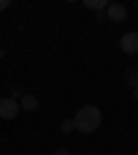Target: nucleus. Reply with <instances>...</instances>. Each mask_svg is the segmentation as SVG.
I'll return each mask as SVG.
<instances>
[{"label":"nucleus","mask_w":138,"mask_h":155,"mask_svg":"<svg viewBox=\"0 0 138 155\" xmlns=\"http://www.w3.org/2000/svg\"><path fill=\"white\" fill-rule=\"evenodd\" d=\"M72 127H75V119H64L61 122V130H72Z\"/></svg>","instance_id":"obj_7"},{"label":"nucleus","mask_w":138,"mask_h":155,"mask_svg":"<svg viewBox=\"0 0 138 155\" xmlns=\"http://www.w3.org/2000/svg\"><path fill=\"white\" fill-rule=\"evenodd\" d=\"M127 81H130V83L138 89V72H130V75H127Z\"/></svg>","instance_id":"obj_8"},{"label":"nucleus","mask_w":138,"mask_h":155,"mask_svg":"<svg viewBox=\"0 0 138 155\" xmlns=\"http://www.w3.org/2000/svg\"><path fill=\"white\" fill-rule=\"evenodd\" d=\"M105 14H108V19H111V22H122V19L127 17V8H124L122 3H108Z\"/></svg>","instance_id":"obj_4"},{"label":"nucleus","mask_w":138,"mask_h":155,"mask_svg":"<svg viewBox=\"0 0 138 155\" xmlns=\"http://www.w3.org/2000/svg\"><path fill=\"white\" fill-rule=\"evenodd\" d=\"M19 108H22V111H36L39 108V100H36L33 94H25V97H19Z\"/></svg>","instance_id":"obj_5"},{"label":"nucleus","mask_w":138,"mask_h":155,"mask_svg":"<svg viewBox=\"0 0 138 155\" xmlns=\"http://www.w3.org/2000/svg\"><path fill=\"white\" fill-rule=\"evenodd\" d=\"M3 8H8V0H0V11H3Z\"/></svg>","instance_id":"obj_10"},{"label":"nucleus","mask_w":138,"mask_h":155,"mask_svg":"<svg viewBox=\"0 0 138 155\" xmlns=\"http://www.w3.org/2000/svg\"><path fill=\"white\" fill-rule=\"evenodd\" d=\"M135 100H138V89H135Z\"/></svg>","instance_id":"obj_11"},{"label":"nucleus","mask_w":138,"mask_h":155,"mask_svg":"<svg viewBox=\"0 0 138 155\" xmlns=\"http://www.w3.org/2000/svg\"><path fill=\"white\" fill-rule=\"evenodd\" d=\"M86 8H94V11H102V8H108V0H86Z\"/></svg>","instance_id":"obj_6"},{"label":"nucleus","mask_w":138,"mask_h":155,"mask_svg":"<svg viewBox=\"0 0 138 155\" xmlns=\"http://www.w3.org/2000/svg\"><path fill=\"white\" fill-rule=\"evenodd\" d=\"M119 47H122L127 55H138V31L124 33V36H122V42H119Z\"/></svg>","instance_id":"obj_3"},{"label":"nucleus","mask_w":138,"mask_h":155,"mask_svg":"<svg viewBox=\"0 0 138 155\" xmlns=\"http://www.w3.org/2000/svg\"><path fill=\"white\" fill-rule=\"evenodd\" d=\"M100 125H102V111L97 105H83L75 114V130L80 133H94Z\"/></svg>","instance_id":"obj_1"},{"label":"nucleus","mask_w":138,"mask_h":155,"mask_svg":"<svg viewBox=\"0 0 138 155\" xmlns=\"http://www.w3.org/2000/svg\"><path fill=\"white\" fill-rule=\"evenodd\" d=\"M135 8H138V0H135Z\"/></svg>","instance_id":"obj_12"},{"label":"nucleus","mask_w":138,"mask_h":155,"mask_svg":"<svg viewBox=\"0 0 138 155\" xmlns=\"http://www.w3.org/2000/svg\"><path fill=\"white\" fill-rule=\"evenodd\" d=\"M53 155H72V152H69V150H66V147H58V150H55V152H53Z\"/></svg>","instance_id":"obj_9"},{"label":"nucleus","mask_w":138,"mask_h":155,"mask_svg":"<svg viewBox=\"0 0 138 155\" xmlns=\"http://www.w3.org/2000/svg\"><path fill=\"white\" fill-rule=\"evenodd\" d=\"M19 111H22L19 108V100H14V97H3V100H0V116H3V119H14Z\"/></svg>","instance_id":"obj_2"}]
</instances>
